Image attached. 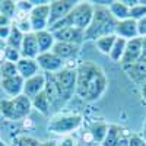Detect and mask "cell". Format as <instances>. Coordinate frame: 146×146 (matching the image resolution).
I'll return each mask as SVG.
<instances>
[{
    "label": "cell",
    "instance_id": "cell-1",
    "mask_svg": "<svg viewBox=\"0 0 146 146\" xmlns=\"http://www.w3.org/2000/svg\"><path fill=\"white\" fill-rule=\"evenodd\" d=\"M108 79L102 67L94 62H82L76 66V95L86 102H95L105 94Z\"/></svg>",
    "mask_w": 146,
    "mask_h": 146
},
{
    "label": "cell",
    "instance_id": "cell-2",
    "mask_svg": "<svg viewBox=\"0 0 146 146\" xmlns=\"http://www.w3.org/2000/svg\"><path fill=\"white\" fill-rule=\"evenodd\" d=\"M95 6L94 18L89 28L85 31V40H98L105 35H113L115 32L117 21L111 15L108 6ZM115 35V34H114Z\"/></svg>",
    "mask_w": 146,
    "mask_h": 146
},
{
    "label": "cell",
    "instance_id": "cell-3",
    "mask_svg": "<svg viewBox=\"0 0 146 146\" xmlns=\"http://www.w3.org/2000/svg\"><path fill=\"white\" fill-rule=\"evenodd\" d=\"M83 123L80 114H56L47 124V130L54 135L67 136L72 131L78 130Z\"/></svg>",
    "mask_w": 146,
    "mask_h": 146
},
{
    "label": "cell",
    "instance_id": "cell-4",
    "mask_svg": "<svg viewBox=\"0 0 146 146\" xmlns=\"http://www.w3.org/2000/svg\"><path fill=\"white\" fill-rule=\"evenodd\" d=\"M95 6L91 2H78L73 10L69 13V19L73 28L86 31L92 22Z\"/></svg>",
    "mask_w": 146,
    "mask_h": 146
},
{
    "label": "cell",
    "instance_id": "cell-5",
    "mask_svg": "<svg viewBox=\"0 0 146 146\" xmlns=\"http://www.w3.org/2000/svg\"><path fill=\"white\" fill-rule=\"evenodd\" d=\"M56 83L60 89L63 101L70 100L76 92V69L75 67H63L60 72L54 73Z\"/></svg>",
    "mask_w": 146,
    "mask_h": 146
},
{
    "label": "cell",
    "instance_id": "cell-6",
    "mask_svg": "<svg viewBox=\"0 0 146 146\" xmlns=\"http://www.w3.org/2000/svg\"><path fill=\"white\" fill-rule=\"evenodd\" d=\"M48 19H50V2L34 5L31 13H29L32 32H40V31L48 29Z\"/></svg>",
    "mask_w": 146,
    "mask_h": 146
},
{
    "label": "cell",
    "instance_id": "cell-7",
    "mask_svg": "<svg viewBox=\"0 0 146 146\" xmlns=\"http://www.w3.org/2000/svg\"><path fill=\"white\" fill-rule=\"evenodd\" d=\"M133 133L118 124H110L101 146H129Z\"/></svg>",
    "mask_w": 146,
    "mask_h": 146
},
{
    "label": "cell",
    "instance_id": "cell-8",
    "mask_svg": "<svg viewBox=\"0 0 146 146\" xmlns=\"http://www.w3.org/2000/svg\"><path fill=\"white\" fill-rule=\"evenodd\" d=\"M76 3L78 2H73V0H54V2H50V19H48V27L56 23L57 21L66 18L73 10V7L76 6Z\"/></svg>",
    "mask_w": 146,
    "mask_h": 146
},
{
    "label": "cell",
    "instance_id": "cell-9",
    "mask_svg": "<svg viewBox=\"0 0 146 146\" xmlns=\"http://www.w3.org/2000/svg\"><path fill=\"white\" fill-rule=\"evenodd\" d=\"M36 63H38L40 69L44 70L45 73H57L64 67V62L60 57H57L53 51L48 53H40L38 57L35 58Z\"/></svg>",
    "mask_w": 146,
    "mask_h": 146
},
{
    "label": "cell",
    "instance_id": "cell-10",
    "mask_svg": "<svg viewBox=\"0 0 146 146\" xmlns=\"http://www.w3.org/2000/svg\"><path fill=\"white\" fill-rule=\"evenodd\" d=\"M56 41L58 42H67V44H75V45H79L85 41V31H80L78 28H73V27H69V28H64V29H58L56 32H53Z\"/></svg>",
    "mask_w": 146,
    "mask_h": 146
},
{
    "label": "cell",
    "instance_id": "cell-11",
    "mask_svg": "<svg viewBox=\"0 0 146 146\" xmlns=\"http://www.w3.org/2000/svg\"><path fill=\"white\" fill-rule=\"evenodd\" d=\"M140 58H142V40L139 36V38L127 41L124 56H123V58H121L120 63L123 64V67H124V66L135 64L137 60H140Z\"/></svg>",
    "mask_w": 146,
    "mask_h": 146
},
{
    "label": "cell",
    "instance_id": "cell-12",
    "mask_svg": "<svg viewBox=\"0 0 146 146\" xmlns=\"http://www.w3.org/2000/svg\"><path fill=\"white\" fill-rule=\"evenodd\" d=\"M115 36L118 38H123V40H135L139 38V32H137V22L133 21V19H124V21H120L117 22V27H115Z\"/></svg>",
    "mask_w": 146,
    "mask_h": 146
},
{
    "label": "cell",
    "instance_id": "cell-13",
    "mask_svg": "<svg viewBox=\"0 0 146 146\" xmlns=\"http://www.w3.org/2000/svg\"><path fill=\"white\" fill-rule=\"evenodd\" d=\"M57 57H60L64 62L66 64V60L69 62H75V58L78 57L79 51H80V47L79 45H75V44H67V42H58L56 41L53 50H51Z\"/></svg>",
    "mask_w": 146,
    "mask_h": 146
},
{
    "label": "cell",
    "instance_id": "cell-14",
    "mask_svg": "<svg viewBox=\"0 0 146 146\" xmlns=\"http://www.w3.org/2000/svg\"><path fill=\"white\" fill-rule=\"evenodd\" d=\"M45 88V75L44 73H38L29 79L25 80L23 83V95H27L28 98H34L40 92H42Z\"/></svg>",
    "mask_w": 146,
    "mask_h": 146
},
{
    "label": "cell",
    "instance_id": "cell-15",
    "mask_svg": "<svg viewBox=\"0 0 146 146\" xmlns=\"http://www.w3.org/2000/svg\"><path fill=\"white\" fill-rule=\"evenodd\" d=\"M23 80L19 75L15 78H7V79H2L0 80V86H2L3 92L9 96V98H16V96L23 94Z\"/></svg>",
    "mask_w": 146,
    "mask_h": 146
},
{
    "label": "cell",
    "instance_id": "cell-16",
    "mask_svg": "<svg viewBox=\"0 0 146 146\" xmlns=\"http://www.w3.org/2000/svg\"><path fill=\"white\" fill-rule=\"evenodd\" d=\"M16 69H18V75L23 79L27 80L35 75H38L40 73V66L36 63L35 58H25L22 57L19 62L16 63Z\"/></svg>",
    "mask_w": 146,
    "mask_h": 146
},
{
    "label": "cell",
    "instance_id": "cell-17",
    "mask_svg": "<svg viewBox=\"0 0 146 146\" xmlns=\"http://www.w3.org/2000/svg\"><path fill=\"white\" fill-rule=\"evenodd\" d=\"M21 54L25 58H36L38 57L40 50H38V42H36V36H35L34 32H29V34L23 35Z\"/></svg>",
    "mask_w": 146,
    "mask_h": 146
},
{
    "label": "cell",
    "instance_id": "cell-18",
    "mask_svg": "<svg viewBox=\"0 0 146 146\" xmlns=\"http://www.w3.org/2000/svg\"><path fill=\"white\" fill-rule=\"evenodd\" d=\"M124 70L129 73V76L137 82V83H145L146 82V58H140L135 64L124 66Z\"/></svg>",
    "mask_w": 146,
    "mask_h": 146
},
{
    "label": "cell",
    "instance_id": "cell-19",
    "mask_svg": "<svg viewBox=\"0 0 146 146\" xmlns=\"http://www.w3.org/2000/svg\"><path fill=\"white\" fill-rule=\"evenodd\" d=\"M107 130H108V124L96 123L86 131V135L83 136V142H88V139H89L94 145H101L107 135Z\"/></svg>",
    "mask_w": 146,
    "mask_h": 146
},
{
    "label": "cell",
    "instance_id": "cell-20",
    "mask_svg": "<svg viewBox=\"0 0 146 146\" xmlns=\"http://www.w3.org/2000/svg\"><path fill=\"white\" fill-rule=\"evenodd\" d=\"M36 36V42H38V50L40 53H48L53 50V47L56 44V38L53 32H50L48 29L45 31H40V32H34Z\"/></svg>",
    "mask_w": 146,
    "mask_h": 146
},
{
    "label": "cell",
    "instance_id": "cell-21",
    "mask_svg": "<svg viewBox=\"0 0 146 146\" xmlns=\"http://www.w3.org/2000/svg\"><path fill=\"white\" fill-rule=\"evenodd\" d=\"M13 100V105H15V110H16V113H18V117L19 120H23V118H27L31 113V110H32V101L31 98H28L27 95H19L16 96V98H12Z\"/></svg>",
    "mask_w": 146,
    "mask_h": 146
},
{
    "label": "cell",
    "instance_id": "cell-22",
    "mask_svg": "<svg viewBox=\"0 0 146 146\" xmlns=\"http://www.w3.org/2000/svg\"><path fill=\"white\" fill-rule=\"evenodd\" d=\"M108 9L117 22L130 18V7L124 3V0H114V2L110 3Z\"/></svg>",
    "mask_w": 146,
    "mask_h": 146
},
{
    "label": "cell",
    "instance_id": "cell-23",
    "mask_svg": "<svg viewBox=\"0 0 146 146\" xmlns=\"http://www.w3.org/2000/svg\"><path fill=\"white\" fill-rule=\"evenodd\" d=\"M0 114H2L6 120L19 121V117H18V113H16V110H15L13 100H12V98L0 100Z\"/></svg>",
    "mask_w": 146,
    "mask_h": 146
},
{
    "label": "cell",
    "instance_id": "cell-24",
    "mask_svg": "<svg viewBox=\"0 0 146 146\" xmlns=\"http://www.w3.org/2000/svg\"><path fill=\"white\" fill-rule=\"evenodd\" d=\"M31 101H32V108H35L38 113H41L44 115H47L48 113H50L51 102H50V100H48V96H47V94L44 91L40 92L36 96H34Z\"/></svg>",
    "mask_w": 146,
    "mask_h": 146
},
{
    "label": "cell",
    "instance_id": "cell-25",
    "mask_svg": "<svg viewBox=\"0 0 146 146\" xmlns=\"http://www.w3.org/2000/svg\"><path fill=\"white\" fill-rule=\"evenodd\" d=\"M126 45H127V40H123V38H115V42L111 48V51H110L108 57L113 60L115 63H120L121 58L124 56V51H126Z\"/></svg>",
    "mask_w": 146,
    "mask_h": 146
},
{
    "label": "cell",
    "instance_id": "cell-26",
    "mask_svg": "<svg viewBox=\"0 0 146 146\" xmlns=\"http://www.w3.org/2000/svg\"><path fill=\"white\" fill-rule=\"evenodd\" d=\"M23 35L13 23H12V31L9 34V38L6 40V45L10 47V48H15V50H19L21 51V47H22V41H23Z\"/></svg>",
    "mask_w": 146,
    "mask_h": 146
},
{
    "label": "cell",
    "instance_id": "cell-27",
    "mask_svg": "<svg viewBox=\"0 0 146 146\" xmlns=\"http://www.w3.org/2000/svg\"><path fill=\"white\" fill-rule=\"evenodd\" d=\"M115 38L117 36L113 34V35H105V36H101V38H98L95 41V45L98 47V50L102 53V54H110V51H111V48L115 42Z\"/></svg>",
    "mask_w": 146,
    "mask_h": 146
},
{
    "label": "cell",
    "instance_id": "cell-28",
    "mask_svg": "<svg viewBox=\"0 0 146 146\" xmlns=\"http://www.w3.org/2000/svg\"><path fill=\"white\" fill-rule=\"evenodd\" d=\"M0 15L9 18L10 21L15 19L16 15V2L12 0H0Z\"/></svg>",
    "mask_w": 146,
    "mask_h": 146
},
{
    "label": "cell",
    "instance_id": "cell-29",
    "mask_svg": "<svg viewBox=\"0 0 146 146\" xmlns=\"http://www.w3.org/2000/svg\"><path fill=\"white\" fill-rule=\"evenodd\" d=\"M12 146H41V142H38L32 136L21 135V136H16L12 140Z\"/></svg>",
    "mask_w": 146,
    "mask_h": 146
},
{
    "label": "cell",
    "instance_id": "cell-30",
    "mask_svg": "<svg viewBox=\"0 0 146 146\" xmlns=\"http://www.w3.org/2000/svg\"><path fill=\"white\" fill-rule=\"evenodd\" d=\"M145 16H146V2H137L135 6L130 7V19L137 22Z\"/></svg>",
    "mask_w": 146,
    "mask_h": 146
},
{
    "label": "cell",
    "instance_id": "cell-31",
    "mask_svg": "<svg viewBox=\"0 0 146 146\" xmlns=\"http://www.w3.org/2000/svg\"><path fill=\"white\" fill-rule=\"evenodd\" d=\"M0 73H2V79L18 76L16 64L15 63H10V62H3L2 64H0Z\"/></svg>",
    "mask_w": 146,
    "mask_h": 146
},
{
    "label": "cell",
    "instance_id": "cell-32",
    "mask_svg": "<svg viewBox=\"0 0 146 146\" xmlns=\"http://www.w3.org/2000/svg\"><path fill=\"white\" fill-rule=\"evenodd\" d=\"M21 58H22V54H21L19 50H15V48H10V47L6 45V48H5V60L6 62L16 64Z\"/></svg>",
    "mask_w": 146,
    "mask_h": 146
},
{
    "label": "cell",
    "instance_id": "cell-33",
    "mask_svg": "<svg viewBox=\"0 0 146 146\" xmlns=\"http://www.w3.org/2000/svg\"><path fill=\"white\" fill-rule=\"evenodd\" d=\"M129 146H146V140L139 135H131Z\"/></svg>",
    "mask_w": 146,
    "mask_h": 146
},
{
    "label": "cell",
    "instance_id": "cell-34",
    "mask_svg": "<svg viewBox=\"0 0 146 146\" xmlns=\"http://www.w3.org/2000/svg\"><path fill=\"white\" fill-rule=\"evenodd\" d=\"M137 32H139L140 38L146 36V16L142 18L140 21H137Z\"/></svg>",
    "mask_w": 146,
    "mask_h": 146
},
{
    "label": "cell",
    "instance_id": "cell-35",
    "mask_svg": "<svg viewBox=\"0 0 146 146\" xmlns=\"http://www.w3.org/2000/svg\"><path fill=\"white\" fill-rule=\"evenodd\" d=\"M10 31H12V25H9V27H0V40L6 41L9 38Z\"/></svg>",
    "mask_w": 146,
    "mask_h": 146
},
{
    "label": "cell",
    "instance_id": "cell-36",
    "mask_svg": "<svg viewBox=\"0 0 146 146\" xmlns=\"http://www.w3.org/2000/svg\"><path fill=\"white\" fill-rule=\"evenodd\" d=\"M57 146H75V140L69 136H64L60 142H57Z\"/></svg>",
    "mask_w": 146,
    "mask_h": 146
},
{
    "label": "cell",
    "instance_id": "cell-37",
    "mask_svg": "<svg viewBox=\"0 0 146 146\" xmlns=\"http://www.w3.org/2000/svg\"><path fill=\"white\" fill-rule=\"evenodd\" d=\"M140 40H142V58H146V36Z\"/></svg>",
    "mask_w": 146,
    "mask_h": 146
},
{
    "label": "cell",
    "instance_id": "cell-38",
    "mask_svg": "<svg viewBox=\"0 0 146 146\" xmlns=\"http://www.w3.org/2000/svg\"><path fill=\"white\" fill-rule=\"evenodd\" d=\"M41 146H57V142H54V140H45V142L41 143Z\"/></svg>",
    "mask_w": 146,
    "mask_h": 146
},
{
    "label": "cell",
    "instance_id": "cell-39",
    "mask_svg": "<svg viewBox=\"0 0 146 146\" xmlns=\"http://www.w3.org/2000/svg\"><path fill=\"white\" fill-rule=\"evenodd\" d=\"M142 96H143V100H145V102H146V82L142 85Z\"/></svg>",
    "mask_w": 146,
    "mask_h": 146
},
{
    "label": "cell",
    "instance_id": "cell-40",
    "mask_svg": "<svg viewBox=\"0 0 146 146\" xmlns=\"http://www.w3.org/2000/svg\"><path fill=\"white\" fill-rule=\"evenodd\" d=\"M142 137L146 140V120H145V123H143V129H142Z\"/></svg>",
    "mask_w": 146,
    "mask_h": 146
},
{
    "label": "cell",
    "instance_id": "cell-41",
    "mask_svg": "<svg viewBox=\"0 0 146 146\" xmlns=\"http://www.w3.org/2000/svg\"><path fill=\"white\" fill-rule=\"evenodd\" d=\"M5 48H6V41L0 40V51H5Z\"/></svg>",
    "mask_w": 146,
    "mask_h": 146
},
{
    "label": "cell",
    "instance_id": "cell-42",
    "mask_svg": "<svg viewBox=\"0 0 146 146\" xmlns=\"http://www.w3.org/2000/svg\"><path fill=\"white\" fill-rule=\"evenodd\" d=\"M0 146H7V145H6V143L2 140V139H0Z\"/></svg>",
    "mask_w": 146,
    "mask_h": 146
},
{
    "label": "cell",
    "instance_id": "cell-43",
    "mask_svg": "<svg viewBox=\"0 0 146 146\" xmlns=\"http://www.w3.org/2000/svg\"><path fill=\"white\" fill-rule=\"evenodd\" d=\"M0 80H2V73H0Z\"/></svg>",
    "mask_w": 146,
    "mask_h": 146
}]
</instances>
